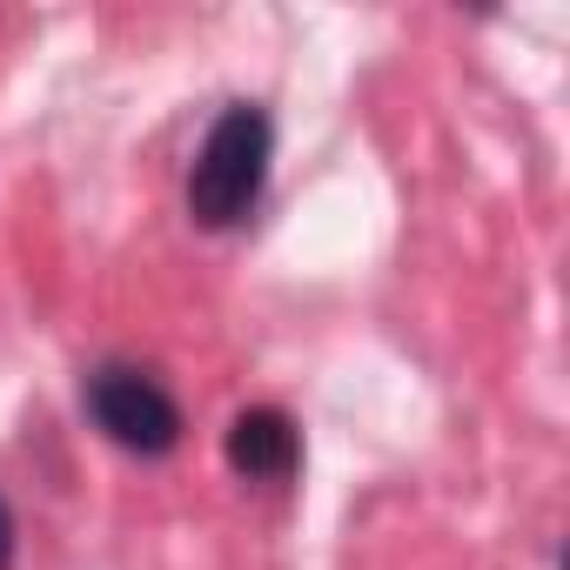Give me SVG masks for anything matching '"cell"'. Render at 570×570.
Here are the masks:
<instances>
[{
    "mask_svg": "<svg viewBox=\"0 0 570 570\" xmlns=\"http://www.w3.org/2000/svg\"><path fill=\"white\" fill-rule=\"evenodd\" d=\"M0 570H14V517L0 503Z\"/></svg>",
    "mask_w": 570,
    "mask_h": 570,
    "instance_id": "obj_4",
    "label": "cell"
},
{
    "mask_svg": "<svg viewBox=\"0 0 570 570\" xmlns=\"http://www.w3.org/2000/svg\"><path fill=\"white\" fill-rule=\"evenodd\" d=\"M296 463H303V436H296V423L282 410H242L228 423V470L235 476L275 483V476H289Z\"/></svg>",
    "mask_w": 570,
    "mask_h": 570,
    "instance_id": "obj_3",
    "label": "cell"
},
{
    "mask_svg": "<svg viewBox=\"0 0 570 570\" xmlns=\"http://www.w3.org/2000/svg\"><path fill=\"white\" fill-rule=\"evenodd\" d=\"M88 416L101 423L108 443L135 450V456H168L181 443V410L175 396L148 376V370H128V363H108L88 376Z\"/></svg>",
    "mask_w": 570,
    "mask_h": 570,
    "instance_id": "obj_2",
    "label": "cell"
},
{
    "mask_svg": "<svg viewBox=\"0 0 570 570\" xmlns=\"http://www.w3.org/2000/svg\"><path fill=\"white\" fill-rule=\"evenodd\" d=\"M268 155H275V128L255 101H235L215 115L195 168H188V215L202 228H235L268 181Z\"/></svg>",
    "mask_w": 570,
    "mask_h": 570,
    "instance_id": "obj_1",
    "label": "cell"
}]
</instances>
